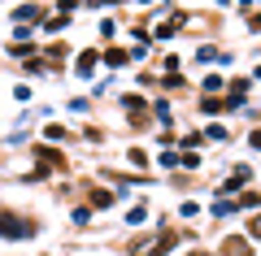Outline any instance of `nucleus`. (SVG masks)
Returning <instances> with one entry per match:
<instances>
[{"label":"nucleus","instance_id":"obj_2","mask_svg":"<svg viewBox=\"0 0 261 256\" xmlns=\"http://www.w3.org/2000/svg\"><path fill=\"white\" fill-rule=\"evenodd\" d=\"M226 256H248V247H244L240 239H231V243H226Z\"/></svg>","mask_w":261,"mask_h":256},{"label":"nucleus","instance_id":"obj_3","mask_svg":"<svg viewBox=\"0 0 261 256\" xmlns=\"http://www.w3.org/2000/svg\"><path fill=\"white\" fill-rule=\"evenodd\" d=\"M92 204H100V209H109V204H113V195H109V191H92Z\"/></svg>","mask_w":261,"mask_h":256},{"label":"nucleus","instance_id":"obj_5","mask_svg":"<svg viewBox=\"0 0 261 256\" xmlns=\"http://www.w3.org/2000/svg\"><path fill=\"white\" fill-rule=\"evenodd\" d=\"M252 235H257V239H261V217H257V221H252Z\"/></svg>","mask_w":261,"mask_h":256},{"label":"nucleus","instance_id":"obj_6","mask_svg":"<svg viewBox=\"0 0 261 256\" xmlns=\"http://www.w3.org/2000/svg\"><path fill=\"white\" fill-rule=\"evenodd\" d=\"M192 256H205V252H192Z\"/></svg>","mask_w":261,"mask_h":256},{"label":"nucleus","instance_id":"obj_1","mask_svg":"<svg viewBox=\"0 0 261 256\" xmlns=\"http://www.w3.org/2000/svg\"><path fill=\"white\" fill-rule=\"evenodd\" d=\"M0 235L5 239H22V235H31V221L13 217V213H0Z\"/></svg>","mask_w":261,"mask_h":256},{"label":"nucleus","instance_id":"obj_4","mask_svg":"<svg viewBox=\"0 0 261 256\" xmlns=\"http://www.w3.org/2000/svg\"><path fill=\"white\" fill-rule=\"evenodd\" d=\"M178 165H183V169H196V165H200V156H196V152H187V156H178Z\"/></svg>","mask_w":261,"mask_h":256}]
</instances>
